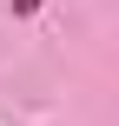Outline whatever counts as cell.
<instances>
[{
    "label": "cell",
    "instance_id": "6da1fadb",
    "mask_svg": "<svg viewBox=\"0 0 119 126\" xmlns=\"http://www.w3.org/2000/svg\"><path fill=\"white\" fill-rule=\"evenodd\" d=\"M33 7H40V0H13V13H33Z\"/></svg>",
    "mask_w": 119,
    "mask_h": 126
}]
</instances>
